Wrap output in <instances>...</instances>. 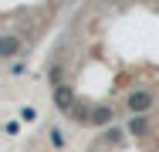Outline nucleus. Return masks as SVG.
Returning <instances> with one entry per match:
<instances>
[{"instance_id": "10", "label": "nucleus", "mask_w": 159, "mask_h": 152, "mask_svg": "<svg viewBox=\"0 0 159 152\" xmlns=\"http://www.w3.org/2000/svg\"><path fill=\"white\" fill-rule=\"evenodd\" d=\"M48 139H51V145H54V149H64V132L58 128V125H54V128L48 132Z\"/></svg>"}, {"instance_id": "1", "label": "nucleus", "mask_w": 159, "mask_h": 152, "mask_svg": "<svg viewBox=\"0 0 159 152\" xmlns=\"http://www.w3.org/2000/svg\"><path fill=\"white\" fill-rule=\"evenodd\" d=\"M152 105H156V95H152V91H146V88L129 91V98H125V108L132 112V115H146Z\"/></svg>"}, {"instance_id": "11", "label": "nucleus", "mask_w": 159, "mask_h": 152, "mask_svg": "<svg viewBox=\"0 0 159 152\" xmlns=\"http://www.w3.org/2000/svg\"><path fill=\"white\" fill-rule=\"evenodd\" d=\"M20 122H37V108L24 105V108H20Z\"/></svg>"}, {"instance_id": "6", "label": "nucleus", "mask_w": 159, "mask_h": 152, "mask_svg": "<svg viewBox=\"0 0 159 152\" xmlns=\"http://www.w3.org/2000/svg\"><path fill=\"white\" fill-rule=\"evenodd\" d=\"M92 112H95V105H88V101H78V105H75L68 115H71L75 122H81V125H88V122H92Z\"/></svg>"}, {"instance_id": "9", "label": "nucleus", "mask_w": 159, "mask_h": 152, "mask_svg": "<svg viewBox=\"0 0 159 152\" xmlns=\"http://www.w3.org/2000/svg\"><path fill=\"white\" fill-rule=\"evenodd\" d=\"M105 142H108V145H122V142H125V132L115 128V125H108V128H105Z\"/></svg>"}, {"instance_id": "7", "label": "nucleus", "mask_w": 159, "mask_h": 152, "mask_svg": "<svg viewBox=\"0 0 159 152\" xmlns=\"http://www.w3.org/2000/svg\"><path fill=\"white\" fill-rule=\"evenodd\" d=\"M48 85H51V88L64 85V64H51V68H48Z\"/></svg>"}, {"instance_id": "4", "label": "nucleus", "mask_w": 159, "mask_h": 152, "mask_svg": "<svg viewBox=\"0 0 159 152\" xmlns=\"http://www.w3.org/2000/svg\"><path fill=\"white\" fill-rule=\"evenodd\" d=\"M125 132L132 135V139H146V135L152 132V122L146 118V115H129V122H125Z\"/></svg>"}, {"instance_id": "3", "label": "nucleus", "mask_w": 159, "mask_h": 152, "mask_svg": "<svg viewBox=\"0 0 159 152\" xmlns=\"http://www.w3.org/2000/svg\"><path fill=\"white\" fill-rule=\"evenodd\" d=\"M51 101H54V108H61V112H71L75 105H78V98H75V88L71 85H58V88H51Z\"/></svg>"}, {"instance_id": "12", "label": "nucleus", "mask_w": 159, "mask_h": 152, "mask_svg": "<svg viewBox=\"0 0 159 152\" xmlns=\"http://www.w3.org/2000/svg\"><path fill=\"white\" fill-rule=\"evenodd\" d=\"M3 132H7V135H17V132H20V122H17V118H10L7 125H3Z\"/></svg>"}, {"instance_id": "8", "label": "nucleus", "mask_w": 159, "mask_h": 152, "mask_svg": "<svg viewBox=\"0 0 159 152\" xmlns=\"http://www.w3.org/2000/svg\"><path fill=\"white\" fill-rule=\"evenodd\" d=\"M7 74H10V78H24V74H27V58L10 61V64H7Z\"/></svg>"}, {"instance_id": "5", "label": "nucleus", "mask_w": 159, "mask_h": 152, "mask_svg": "<svg viewBox=\"0 0 159 152\" xmlns=\"http://www.w3.org/2000/svg\"><path fill=\"white\" fill-rule=\"evenodd\" d=\"M112 118H115V108H112V105H95V112H92V122H88V125L105 128V125H112Z\"/></svg>"}, {"instance_id": "2", "label": "nucleus", "mask_w": 159, "mask_h": 152, "mask_svg": "<svg viewBox=\"0 0 159 152\" xmlns=\"http://www.w3.org/2000/svg\"><path fill=\"white\" fill-rule=\"evenodd\" d=\"M20 51H24V41H20L17 34H3V37H0V61L10 64V61H17Z\"/></svg>"}]
</instances>
